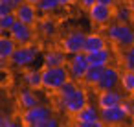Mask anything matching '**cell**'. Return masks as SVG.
<instances>
[{
	"mask_svg": "<svg viewBox=\"0 0 134 127\" xmlns=\"http://www.w3.org/2000/svg\"><path fill=\"white\" fill-rule=\"evenodd\" d=\"M88 105V94L85 88L77 85V81L68 79L59 90H57V109L75 116L79 110H83Z\"/></svg>",
	"mask_w": 134,
	"mask_h": 127,
	"instance_id": "cell-1",
	"label": "cell"
},
{
	"mask_svg": "<svg viewBox=\"0 0 134 127\" xmlns=\"http://www.w3.org/2000/svg\"><path fill=\"white\" fill-rule=\"evenodd\" d=\"M41 72H42V88L50 92H57L70 79L66 66H44Z\"/></svg>",
	"mask_w": 134,
	"mask_h": 127,
	"instance_id": "cell-2",
	"label": "cell"
},
{
	"mask_svg": "<svg viewBox=\"0 0 134 127\" xmlns=\"http://www.w3.org/2000/svg\"><path fill=\"white\" fill-rule=\"evenodd\" d=\"M107 37L119 48H129L134 44V30L129 26V22H114L107 28Z\"/></svg>",
	"mask_w": 134,
	"mask_h": 127,
	"instance_id": "cell-3",
	"label": "cell"
},
{
	"mask_svg": "<svg viewBox=\"0 0 134 127\" xmlns=\"http://www.w3.org/2000/svg\"><path fill=\"white\" fill-rule=\"evenodd\" d=\"M39 52H41V50H39V46H35V44L19 46V48L15 50V54L11 55L9 63H11L13 68L26 70V68H30V66L35 63V59L39 57Z\"/></svg>",
	"mask_w": 134,
	"mask_h": 127,
	"instance_id": "cell-4",
	"label": "cell"
},
{
	"mask_svg": "<svg viewBox=\"0 0 134 127\" xmlns=\"http://www.w3.org/2000/svg\"><path fill=\"white\" fill-rule=\"evenodd\" d=\"M66 68H68L70 79H74V81H83V77L86 76V72H88V68H90V61H88L86 52H79V54L70 55V57H68V63H66Z\"/></svg>",
	"mask_w": 134,
	"mask_h": 127,
	"instance_id": "cell-5",
	"label": "cell"
},
{
	"mask_svg": "<svg viewBox=\"0 0 134 127\" xmlns=\"http://www.w3.org/2000/svg\"><path fill=\"white\" fill-rule=\"evenodd\" d=\"M50 116H53V109L50 105L39 103L31 109H24V112L20 116V121H22V125H28V127H39V123L42 120L50 118Z\"/></svg>",
	"mask_w": 134,
	"mask_h": 127,
	"instance_id": "cell-6",
	"label": "cell"
},
{
	"mask_svg": "<svg viewBox=\"0 0 134 127\" xmlns=\"http://www.w3.org/2000/svg\"><path fill=\"white\" fill-rule=\"evenodd\" d=\"M114 9H112V6H108V4H101V2H96L90 9H88V17H90V20L94 22V24H97V26H107V24H110V20L114 19Z\"/></svg>",
	"mask_w": 134,
	"mask_h": 127,
	"instance_id": "cell-7",
	"label": "cell"
},
{
	"mask_svg": "<svg viewBox=\"0 0 134 127\" xmlns=\"http://www.w3.org/2000/svg\"><path fill=\"white\" fill-rule=\"evenodd\" d=\"M9 35L17 41L19 46H24V44H31L33 39H35V31H33V26L22 22V20H17L15 26L9 30Z\"/></svg>",
	"mask_w": 134,
	"mask_h": 127,
	"instance_id": "cell-8",
	"label": "cell"
},
{
	"mask_svg": "<svg viewBox=\"0 0 134 127\" xmlns=\"http://www.w3.org/2000/svg\"><path fill=\"white\" fill-rule=\"evenodd\" d=\"M121 85V72L116 68V66H105V72L99 79V83L96 85V88L101 92V90H114Z\"/></svg>",
	"mask_w": 134,
	"mask_h": 127,
	"instance_id": "cell-9",
	"label": "cell"
},
{
	"mask_svg": "<svg viewBox=\"0 0 134 127\" xmlns=\"http://www.w3.org/2000/svg\"><path fill=\"white\" fill-rule=\"evenodd\" d=\"M101 120L105 125H123L129 118V114L125 112L123 105H114V107H105L101 109Z\"/></svg>",
	"mask_w": 134,
	"mask_h": 127,
	"instance_id": "cell-10",
	"label": "cell"
},
{
	"mask_svg": "<svg viewBox=\"0 0 134 127\" xmlns=\"http://www.w3.org/2000/svg\"><path fill=\"white\" fill-rule=\"evenodd\" d=\"M85 41H86V35H85V33H81V31H72V33H68V35L61 41V48H63L68 55H74V54L85 52Z\"/></svg>",
	"mask_w": 134,
	"mask_h": 127,
	"instance_id": "cell-11",
	"label": "cell"
},
{
	"mask_svg": "<svg viewBox=\"0 0 134 127\" xmlns=\"http://www.w3.org/2000/svg\"><path fill=\"white\" fill-rule=\"evenodd\" d=\"M17 48H19L17 41L9 33H2V37H0V66L2 68H6V63L11 59Z\"/></svg>",
	"mask_w": 134,
	"mask_h": 127,
	"instance_id": "cell-12",
	"label": "cell"
},
{
	"mask_svg": "<svg viewBox=\"0 0 134 127\" xmlns=\"http://www.w3.org/2000/svg\"><path fill=\"white\" fill-rule=\"evenodd\" d=\"M15 15H17L19 20H22L30 26H35L39 22V9H37L35 4H30V2H24L22 6H19L15 9Z\"/></svg>",
	"mask_w": 134,
	"mask_h": 127,
	"instance_id": "cell-13",
	"label": "cell"
},
{
	"mask_svg": "<svg viewBox=\"0 0 134 127\" xmlns=\"http://www.w3.org/2000/svg\"><path fill=\"white\" fill-rule=\"evenodd\" d=\"M125 99V96L114 88V90H101L97 94V107L99 109H105V107H114V105H121Z\"/></svg>",
	"mask_w": 134,
	"mask_h": 127,
	"instance_id": "cell-14",
	"label": "cell"
},
{
	"mask_svg": "<svg viewBox=\"0 0 134 127\" xmlns=\"http://www.w3.org/2000/svg\"><path fill=\"white\" fill-rule=\"evenodd\" d=\"M68 63V54L63 48H52L42 55V65L44 66H66Z\"/></svg>",
	"mask_w": 134,
	"mask_h": 127,
	"instance_id": "cell-15",
	"label": "cell"
},
{
	"mask_svg": "<svg viewBox=\"0 0 134 127\" xmlns=\"http://www.w3.org/2000/svg\"><path fill=\"white\" fill-rule=\"evenodd\" d=\"M88 55V61H90V66H108L110 61H112V52L108 48H101L97 52H92V54H86Z\"/></svg>",
	"mask_w": 134,
	"mask_h": 127,
	"instance_id": "cell-16",
	"label": "cell"
},
{
	"mask_svg": "<svg viewBox=\"0 0 134 127\" xmlns=\"http://www.w3.org/2000/svg\"><path fill=\"white\" fill-rule=\"evenodd\" d=\"M97 120H101V109L96 107V105H86L83 110H79L75 114L77 125H81L85 121H97Z\"/></svg>",
	"mask_w": 134,
	"mask_h": 127,
	"instance_id": "cell-17",
	"label": "cell"
},
{
	"mask_svg": "<svg viewBox=\"0 0 134 127\" xmlns=\"http://www.w3.org/2000/svg\"><path fill=\"white\" fill-rule=\"evenodd\" d=\"M17 101H19V107H20V109H31V107H35V105H39V96L33 92V88L26 87V88H22V90L19 92Z\"/></svg>",
	"mask_w": 134,
	"mask_h": 127,
	"instance_id": "cell-18",
	"label": "cell"
},
{
	"mask_svg": "<svg viewBox=\"0 0 134 127\" xmlns=\"http://www.w3.org/2000/svg\"><path fill=\"white\" fill-rule=\"evenodd\" d=\"M107 39L108 37H103L101 33H88L86 41H85V52L92 54V52H97L101 48H107Z\"/></svg>",
	"mask_w": 134,
	"mask_h": 127,
	"instance_id": "cell-19",
	"label": "cell"
},
{
	"mask_svg": "<svg viewBox=\"0 0 134 127\" xmlns=\"http://www.w3.org/2000/svg\"><path fill=\"white\" fill-rule=\"evenodd\" d=\"M22 83L26 87L33 88V90L42 88V72L41 70H30V68H26L22 72Z\"/></svg>",
	"mask_w": 134,
	"mask_h": 127,
	"instance_id": "cell-20",
	"label": "cell"
},
{
	"mask_svg": "<svg viewBox=\"0 0 134 127\" xmlns=\"http://www.w3.org/2000/svg\"><path fill=\"white\" fill-rule=\"evenodd\" d=\"M37 28H39V33L46 39H52L57 33V22L53 19H41L37 22Z\"/></svg>",
	"mask_w": 134,
	"mask_h": 127,
	"instance_id": "cell-21",
	"label": "cell"
},
{
	"mask_svg": "<svg viewBox=\"0 0 134 127\" xmlns=\"http://www.w3.org/2000/svg\"><path fill=\"white\" fill-rule=\"evenodd\" d=\"M103 72H105V68H103V66H90V68H88V72H86V76L83 77V83H85V85H88V87H96V85L99 83V79H101Z\"/></svg>",
	"mask_w": 134,
	"mask_h": 127,
	"instance_id": "cell-22",
	"label": "cell"
},
{
	"mask_svg": "<svg viewBox=\"0 0 134 127\" xmlns=\"http://www.w3.org/2000/svg\"><path fill=\"white\" fill-rule=\"evenodd\" d=\"M121 88H123V92H127V94H134V70H123L121 72V85H119Z\"/></svg>",
	"mask_w": 134,
	"mask_h": 127,
	"instance_id": "cell-23",
	"label": "cell"
},
{
	"mask_svg": "<svg viewBox=\"0 0 134 127\" xmlns=\"http://www.w3.org/2000/svg\"><path fill=\"white\" fill-rule=\"evenodd\" d=\"M59 8H61L59 0H41V2L37 4V9H39V13H42V15H52V13H55Z\"/></svg>",
	"mask_w": 134,
	"mask_h": 127,
	"instance_id": "cell-24",
	"label": "cell"
},
{
	"mask_svg": "<svg viewBox=\"0 0 134 127\" xmlns=\"http://www.w3.org/2000/svg\"><path fill=\"white\" fill-rule=\"evenodd\" d=\"M121 63L125 70H134V44L129 48H123V55H121Z\"/></svg>",
	"mask_w": 134,
	"mask_h": 127,
	"instance_id": "cell-25",
	"label": "cell"
},
{
	"mask_svg": "<svg viewBox=\"0 0 134 127\" xmlns=\"http://www.w3.org/2000/svg\"><path fill=\"white\" fill-rule=\"evenodd\" d=\"M17 20H19V19H17V15H15V11H13V13H8V15H0V30H2V31H9V30L15 26Z\"/></svg>",
	"mask_w": 134,
	"mask_h": 127,
	"instance_id": "cell-26",
	"label": "cell"
},
{
	"mask_svg": "<svg viewBox=\"0 0 134 127\" xmlns=\"http://www.w3.org/2000/svg\"><path fill=\"white\" fill-rule=\"evenodd\" d=\"M130 15H132V11H130V9H129V6L125 4V6H121V8H118V9H116L114 19H116L118 22H129V20H130Z\"/></svg>",
	"mask_w": 134,
	"mask_h": 127,
	"instance_id": "cell-27",
	"label": "cell"
},
{
	"mask_svg": "<svg viewBox=\"0 0 134 127\" xmlns=\"http://www.w3.org/2000/svg\"><path fill=\"white\" fill-rule=\"evenodd\" d=\"M123 109H125V112L129 114V118H132L134 120V99L132 98H129V99H123Z\"/></svg>",
	"mask_w": 134,
	"mask_h": 127,
	"instance_id": "cell-28",
	"label": "cell"
},
{
	"mask_svg": "<svg viewBox=\"0 0 134 127\" xmlns=\"http://www.w3.org/2000/svg\"><path fill=\"white\" fill-rule=\"evenodd\" d=\"M59 125H61V121L55 116H50V118H46V120H42L39 123V127H59Z\"/></svg>",
	"mask_w": 134,
	"mask_h": 127,
	"instance_id": "cell-29",
	"label": "cell"
},
{
	"mask_svg": "<svg viewBox=\"0 0 134 127\" xmlns=\"http://www.w3.org/2000/svg\"><path fill=\"white\" fill-rule=\"evenodd\" d=\"M19 123H15L9 116H6V114H2L0 116V127H17Z\"/></svg>",
	"mask_w": 134,
	"mask_h": 127,
	"instance_id": "cell-30",
	"label": "cell"
},
{
	"mask_svg": "<svg viewBox=\"0 0 134 127\" xmlns=\"http://www.w3.org/2000/svg\"><path fill=\"white\" fill-rule=\"evenodd\" d=\"M96 2H97V0H79L81 8H85V9H90V8H92Z\"/></svg>",
	"mask_w": 134,
	"mask_h": 127,
	"instance_id": "cell-31",
	"label": "cell"
},
{
	"mask_svg": "<svg viewBox=\"0 0 134 127\" xmlns=\"http://www.w3.org/2000/svg\"><path fill=\"white\" fill-rule=\"evenodd\" d=\"M75 2H79V0H59L61 8H68V6H74Z\"/></svg>",
	"mask_w": 134,
	"mask_h": 127,
	"instance_id": "cell-32",
	"label": "cell"
},
{
	"mask_svg": "<svg viewBox=\"0 0 134 127\" xmlns=\"http://www.w3.org/2000/svg\"><path fill=\"white\" fill-rule=\"evenodd\" d=\"M127 6H129V9L134 13V0H127Z\"/></svg>",
	"mask_w": 134,
	"mask_h": 127,
	"instance_id": "cell-33",
	"label": "cell"
},
{
	"mask_svg": "<svg viewBox=\"0 0 134 127\" xmlns=\"http://www.w3.org/2000/svg\"><path fill=\"white\" fill-rule=\"evenodd\" d=\"M97 2H101V4H108V6H114L116 0H97Z\"/></svg>",
	"mask_w": 134,
	"mask_h": 127,
	"instance_id": "cell-34",
	"label": "cell"
},
{
	"mask_svg": "<svg viewBox=\"0 0 134 127\" xmlns=\"http://www.w3.org/2000/svg\"><path fill=\"white\" fill-rule=\"evenodd\" d=\"M26 2H30V4H35V6H37V4L41 2V0H26Z\"/></svg>",
	"mask_w": 134,
	"mask_h": 127,
	"instance_id": "cell-35",
	"label": "cell"
},
{
	"mask_svg": "<svg viewBox=\"0 0 134 127\" xmlns=\"http://www.w3.org/2000/svg\"><path fill=\"white\" fill-rule=\"evenodd\" d=\"M132 99H134V94H132Z\"/></svg>",
	"mask_w": 134,
	"mask_h": 127,
	"instance_id": "cell-36",
	"label": "cell"
}]
</instances>
